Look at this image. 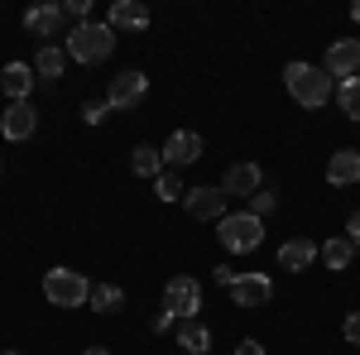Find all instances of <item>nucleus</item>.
Wrapping results in <instances>:
<instances>
[{
	"label": "nucleus",
	"mask_w": 360,
	"mask_h": 355,
	"mask_svg": "<svg viewBox=\"0 0 360 355\" xmlns=\"http://www.w3.org/2000/svg\"><path fill=\"white\" fill-rule=\"evenodd\" d=\"M63 49H68V58L72 63H106L115 49V29L111 25H96V20H82V25L68 29V39H63Z\"/></svg>",
	"instance_id": "obj_1"
},
{
	"label": "nucleus",
	"mask_w": 360,
	"mask_h": 355,
	"mask_svg": "<svg viewBox=\"0 0 360 355\" xmlns=\"http://www.w3.org/2000/svg\"><path fill=\"white\" fill-rule=\"evenodd\" d=\"M283 86H288V96L307 110L332 101V77H327V67H312V63H288V67H283Z\"/></svg>",
	"instance_id": "obj_2"
},
{
	"label": "nucleus",
	"mask_w": 360,
	"mask_h": 355,
	"mask_svg": "<svg viewBox=\"0 0 360 355\" xmlns=\"http://www.w3.org/2000/svg\"><path fill=\"white\" fill-rule=\"evenodd\" d=\"M44 298L53 307H86L91 302V283L77 269H49L44 273Z\"/></svg>",
	"instance_id": "obj_3"
},
{
	"label": "nucleus",
	"mask_w": 360,
	"mask_h": 355,
	"mask_svg": "<svg viewBox=\"0 0 360 355\" xmlns=\"http://www.w3.org/2000/svg\"><path fill=\"white\" fill-rule=\"evenodd\" d=\"M221 231V245L226 250H236V254H245V250H259V240H264V221L259 217H250V212H226L221 221H217Z\"/></svg>",
	"instance_id": "obj_4"
},
{
	"label": "nucleus",
	"mask_w": 360,
	"mask_h": 355,
	"mask_svg": "<svg viewBox=\"0 0 360 355\" xmlns=\"http://www.w3.org/2000/svg\"><path fill=\"white\" fill-rule=\"evenodd\" d=\"M197 307H202V283L188 278V273L168 278V288H164V312L168 317H173V322H188V317H197Z\"/></svg>",
	"instance_id": "obj_5"
},
{
	"label": "nucleus",
	"mask_w": 360,
	"mask_h": 355,
	"mask_svg": "<svg viewBox=\"0 0 360 355\" xmlns=\"http://www.w3.org/2000/svg\"><path fill=\"white\" fill-rule=\"evenodd\" d=\"M144 91H149V77L130 67V72L111 77V86H106V106L111 110H135L139 101H144Z\"/></svg>",
	"instance_id": "obj_6"
},
{
	"label": "nucleus",
	"mask_w": 360,
	"mask_h": 355,
	"mask_svg": "<svg viewBox=\"0 0 360 355\" xmlns=\"http://www.w3.org/2000/svg\"><path fill=\"white\" fill-rule=\"evenodd\" d=\"M226 202H231V197L221 192V183H217V188H188V197H183L188 217H197V221H221Z\"/></svg>",
	"instance_id": "obj_7"
},
{
	"label": "nucleus",
	"mask_w": 360,
	"mask_h": 355,
	"mask_svg": "<svg viewBox=\"0 0 360 355\" xmlns=\"http://www.w3.org/2000/svg\"><path fill=\"white\" fill-rule=\"evenodd\" d=\"M327 77H341V82L360 77V39H336L327 49Z\"/></svg>",
	"instance_id": "obj_8"
},
{
	"label": "nucleus",
	"mask_w": 360,
	"mask_h": 355,
	"mask_svg": "<svg viewBox=\"0 0 360 355\" xmlns=\"http://www.w3.org/2000/svg\"><path fill=\"white\" fill-rule=\"evenodd\" d=\"M159 154H164L168 173H173V168H188V164L202 159V135H197V130H178V135H168V144Z\"/></svg>",
	"instance_id": "obj_9"
},
{
	"label": "nucleus",
	"mask_w": 360,
	"mask_h": 355,
	"mask_svg": "<svg viewBox=\"0 0 360 355\" xmlns=\"http://www.w3.org/2000/svg\"><path fill=\"white\" fill-rule=\"evenodd\" d=\"M231 298H236V307H264L274 298V283H269V273H240L231 283Z\"/></svg>",
	"instance_id": "obj_10"
},
{
	"label": "nucleus",
	"mask_w": 360,
	"mask_h": 355,
	"mask_svg": "<svg viewBox=\"0 0 360 355\" xmlns=\"http://www.w3.org/2000/svg\"><path fill=\"white\" fill-rule=\"evenodd\" d=\"M264 188V173H259V164H231L226 168V178H221V192L226 197H255V192Z\"/></svg>",
	"instance_id": "obj_11"
},
{
	"label": "nucleus",
	"mask_w": 360,
	"mask_h": 355,
	"mask_svg": "<svg viewBox=\"0 0 360 355\" xmlns=\"http://www.w3.org/2000/svg\"><path fill=\"white\" fill-rule=\"evenodd\" d=\"M63 25H68V10L63 5H34L25 15V29L34 39H49V44H53V34H63Z\"/></svg>",
	"instance_id": "obj_12"
},
{
	"label": "nucleus",
	"mask_w": 360,
	"mask_h": 355,
	"mask_svg": "<svg viewBox=\"0 0 360 355\" xmlns=\"http://www.w3.org/2000/svg\"><path fill=\"white\" fill-rule=\"evenodd\" d=\"M39 130V110L29 106V101H10V110L0 115V135L5 139H29Z\"/></svg>",
	"instance_id": "obj_13"
},
{
	"label": "nucleus",
	"mask_w": 360,
	"mask_h": 355,
	"mask_svg": "<svg viewBox=\"0 0 360 355\" xmlns=\"http://www.w3.org/2000/svg\"><path fill=\"white\" fill-rule=\"evenodd\" d=\"M34 82H39V72H34L29 63H5V72H0V91H5L10 101H29Z\"/></svg>",
	"instance_id": "obj_14"
},
{
	"label": "nucleus",
	"mask_w": 360,
	"mask_h": 355,
	"mask_svg": "<svg viewBox=\"0 0 360 355\" xmlns=\"http://www.w3.org/2000/svg\"><path fill=\"white\" fill-rule=\"evenodd\" d=\"M312 259H317V245H312L307 235H293V240L278 245V269H288V273L312 269Z\"/></svg>",
	"instance_id": "obj_15"
},
{
	"label": "nucleus",
	"mask_w": 360,
	"mask_h": 355,
	"mask_svg": "<svg viewBox=\"0 0 360 355\" xmlns=\"http://www.w3.org/2000/svg\"><path fill=\"white\" fill-rule=\"evenodd\" d=\"M327 183H332V188L360 183V149H336L332 164H327Z\"/></svg>",
	"instance_id": "obj_16"
},
{
	"label": "nucleus",
	"mask_w": 360,
	"mask_h": 355,
	"mask_svg": "<svg viewBox=\"0 0 360 355\" xmlns=\"http://www.w3.org/2000/svg\"><path fill=\"white\" fill-rule=\"evenodd\" d=\"M106 25L111 29H144L149 25V5H144V0H115Z\"/></svg>",
	"instance_id": "obj_17"
},
{
	"label": "nucleus",
	"mask_w": 360,
	"mask_h": 355,
	"mask_svg": "<svg viewBox=\"0 0 360 355\" xmlns=\"http://www.w3.org/2000/svg\"><path fill=\"white\" fill-rule=\"evenodd\" d=\"M63 67H68V49H58V44H44L39 58H34V72H39V82H58L63 77Z\"/></svg>",
	"instance_id": "obj_18"
},
{
	"label": "nucleus",
	"mask_w": 360,
	"mask_h": 355,
	"mask_svg": "<svg viewBox=\"0 0 360 355\" xmlns=\"http://www.w3.org/2000/svg\"><path fill=\"white\" fill-rule=\"evenodd\" d=\"M178 346H183L188 355H207L212 351V331L202 327L197 317H188V322H178Z\"/></svg>",
	"instance_id": "obj_19"
},
{
	"label": "nucleus",
	"mask_w": 360,
	"mask_h": 355,
	"mask_svg": "<svg viewBox=\"0 0 360 355\" xmlns=\"http://www.w3.org/2000/svg\"><path fill=\"white\" fill-rule=\"evenodd\" d=\"M317 254H322V264H327V269H351L356 245H351L346 235H332V240H322V250H317Z\"/></svg>",
	"instance_id": "obj_20"
},
{
	"label": "nucleus",
	"mask_w": 360,
	"mask_h": 355,
	"mask_svg": "<svg viewBox=\"0 0 360 355\" xmlns=\"http://www.w3.org/2000/svg\"><path fill=\"white\" fill-rule=\"evenodd\" d=\"M130 173H135V178H159V173H164V154L149 149V144H139L135 154H130Z\"/></svg>",
	"instance_id": "obj_21"
},
{
	"label": "nucleus",
	"mask_w": 360,
	"mask_h": 355,
	"mask_svg": "<svg viewBox=\"0 0 360 355\" xmlns=\"http://www.w3.org/2000/svg\"><path fill=\"white\" fill-rule=\"evenodd\" d=\"M120 307H125V293H120L115 283H96V288H91V312L111 317V312H120Z\"/></svg>",
	"instance_id": "obj_22"
},
{
	"label": "nucleus",
	"mask_w": 360,
	"mask_h": 355,
	"mask_svg": "<svg viewBox=\"0 0 360 355\" xmlns=\"http://www.w3.org/2000/svg\"><path fill=\"white\" fill-rule=\"evenodd\" d=\"M336 106H341L346 120H360V77H351V82L336 86Z\"/></svg>",
	"instance_id": "obj_23"
},
{
	"label": "nucleus",
	"mask_w": 360,
	"mask_h": 355,
	"mask_svg": "<svg viewBox=\"0 0 360 355\" xmlns=\"http://www.w3.org/2000/svg\"><path fill=\"white\" fill-rule=\"evenodd\" d=\"M154 197H159V202H178V197H188V188H183L178 173H159V178H154Z\"/></svg>",
	"instance_id": "obj_24"
},
{
	"label": "nucleus",
	"mask_w": 360,
	"mask_h": 355,
	"mask_svg": "<svg viewBox=\"0 0 360 355\" xmlns=\"http://www.w3.org/2000/svg\"><path fill=\"white\" fill-rule=\"evenodd\" d=\"M274 207H278V197H274L269 188H259L255 197H250V207H245V212H250V217H259V221H264L269 212H274Z\"/></svg>",
	"instance_id": "obj_25"
},
{
	"label": "nucleus",
	"mask_w": 360,
	"mask_h": 355,
	"mask_svg": "<svg viewBox=\"0 0 360 355\" xmlns=\"http://www.w3.org/2000/svg\"><path fill=\"white\" fill-rule=\"evenodd\" d=\"M106 110H111L106 101H91V106L82 110V120H86V125H101V120H106Z\"/></svg>",
	"instance_id": "obj_26"
},
{
	"label": "nucleus",
	"mask_w": 360,
	"mask_h": 355,
	"mask_svg": "<svg viewBox=\"0 0 360 355\" xmlns=\"http://www.w3.org/2000/svg\"><path fill=\"white\" fill-rule=\"evenodd\" d=\"M346 341H351V346H360V312H351V317H346Z\"/></svg>",
	"instance_id": "obj_27"
},
{
	"label": "nucleus",
	"mask_w": 360,
	"mask_h": 355,
	"mask_svg": "<svg viewBox=\"0 0 360 355\" xmlns=\"http://www.w3.org/2000/svg\"><path fill=\"white\" fill-rule=\"evenodd\" d=\"M346 240L360 250V212H351V221H346Z\"/></svg>",
	"instance_id": "obj_28"
},
{
	"label": "nucleus",
	"mask_w": 360,
	"mask_h": 355,
	"mask_svg": "<svg viewBox=\"0 0 360 355\" xmlns=\"http://www.w3.org/2000/svg\"><path fill=\"white\" fill-rule=\"evenodd\" d=\"M63 10H68V15H77V25H82V20H86V10H91V5H86V0H68Z\"/></svg>",
	"instance_id": "obj_29"
},
{
	"label": "nucleus",
	"mask_w": 360,
	"mask_h": 355,
	"mask_svg": "<svg viewBox=\"0 0 360 355\" xmlns=\"http://www.w3.org/2000/svg\"><path fill=\"white\" fill-rule=\"evenodd\" d=\"M236 355H264V346H259V341H250V336H245V341L236 346Z\"/></svg>",
	"instance_id": "obj_30"
},
{
	"label": "nucleus",
	"mask_w": 360,
	"mask_h": 355,
	"mask_svg": "<svg viewBox=\"0 0 360 355\" xmlns=\"http://www.w3.org/2000/svg\"><path fill=\"white\" fill-rule=\"evenodd\" d=\"M212 278H217V283H221V288H231V283H236V278H240V273H236V269H217V273H212Z\"/></svg>",
	"instance_id": "obj_31"
},
{
	"label": "nucleus",
	"mask_w": 360,
	"mask_h": 355,
	"mask_svg": "<svg viewBox=\"0 0 360 355\" xmlns=\"http://www.w3.org/2000/svg\"><path fill=\"white\" fill-rule=\"evenodd\" d=\"M82 355H111V351H101V346H86V351Z\"/></svg>",
	"instance_id": "obj_32"
},
{
	"label": "nucleus",
	"mask_w": 360,
	"mask_h": 355,
	"mask_svg": "<svg viewBox=\"0 0 360 355\" xmlns=\"http://www.w3.org/2000/svg\"><path fill=\"white\" fill-rule=\"evenodd\" d=\"M351 20H356V25H360V0H356V5H351Z\"/></svg>",
	"instance_id": "obj_33"
},
{
	"label": "nucleus",
	"mask_w": 360,
	"mask_h": 355,
	"mask_svg": "<svg viewBox=\"0 0 360 355\" xmlns=\"http://www.w3.org/2000/svg\"><path fill=\"white\" fill-rule=\"evenodd\" d=\"M5 355H25V351H5Z\"/></svg>",
	"instance_id": "obj_34"
}]
</instances>
